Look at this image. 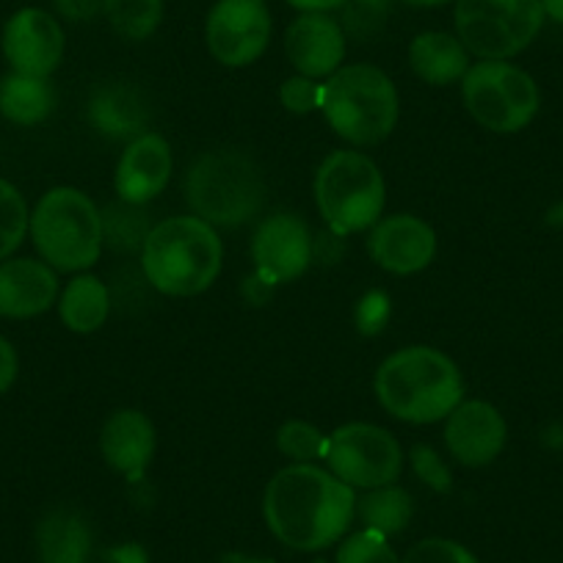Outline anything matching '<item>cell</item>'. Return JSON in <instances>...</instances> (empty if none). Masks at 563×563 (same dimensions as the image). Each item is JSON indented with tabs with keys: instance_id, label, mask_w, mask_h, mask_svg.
<instances>
[{
	"instance_id": "6da1fadb",
	"label": "cell",
	"mask_w": 563,
	"mask_h": 563,
	"mask_svg": "<svg viewBox=\"0 0 563 563\" xmlns=\"http://www.w3.org/2000/svg\"><path fill=\"white\" fill-rule=\"evenodd\" d=\"M265 525L290 550L321 552L343 541L356 514L349 484L316 464H294L268 481L263 497Z\"/></svg>"
},
{
	"instance_id": "7a4b0ae2",
	"label": "cell",
	"mask_w": 563,
	"mask_h": 563,
	"mask_svg": "<svg viewBox=\"0 0 563 563\" xmlns=\"http://www.w3.org/2000/svg\"><path fill=\"white\" fill-rule=\"evenodd\" d=\"M376 395L384 409L404 422H437L451 415L464 395L456 362L429 345L395 351L376 371Z\"/></svg>"
},
{
	"instance_id": "3957f363",
	"label": "cell",
	"mask_w": 563,
	"mask_h": 563,
	"mask_svg": "<svg viewBox=\"0 0 563 563\" xmlns=\"http://www.w3.org/2000/svg\"><path fill=\"white\" fill-rule=\"evenodd\" d=\"M221 238L197 216H175L150 230L141 249V268L164 296H197L221 274Z\"/></svg>"
},
{
	"instance_id": "277c9868",
	"label": "cell",
	"mask_w": 563,
	"mask_h": 563,
	"mask_svg": "<svg viewBox=\"0 0 563 563\" xmlns=\"http://www.w3.org/2000/svg\"><path fill=\"white\" fill-rule=\"evenodd\" d=\"M183 188L197 219L210 227H241L265 208L263 172L241 150L199 155Z\"/></svg>"
},
{
	"instance_id": "5b68a950",
	"label": "cell",
	"mask_w": 563,
	"mask_h": 563,
	"mask_svg": "<svg viewBox=\"0 0 563 563\" xmlns=\"http://www.w3.org/2000/svg\"><path fill=\"white\" fill-rule=\"evenodd\" d=\"M321 111L334 133L354 147H373L398 122V91L387 73L373 64H351L329 75Z\"/></svg>"
},
{
	"instance_id": "8992f818",
	"label": "cell",
	"mask_w": 563,
	"mask_h": 563,
	"mask_svg": "<svg viewBox=\"0 0 563 563\" xmlns=\"http://www.w3.org/2000/svg\"><path fill=\"white\" fill-rule=\"evenodd\" d=\"M36 252L56 271H86L100 260L102 213L78 188H51L29 224Z\"/></svg>"
},
{
	"instance_id": "52a82bcc",
	"label": "cell",
	"mask_w": 563,
	"mask_h": 563,
	"mask_svg": "<svg viewBox=\"0 0 563 563\" xmlns=\"http://www.w3.org/2000/svg\"><path fill=\"white\" fill-rule=\"evenodd\" d=\"M318 210L338 235L378 224L387 188L378 166L356 150H338L316 175Z\"/></svg>"
},
{
	"instance_id": "ba28073f",
	"label": "cell",
	"mask_w": 563,
	"mask_h": 563,
	"mask_svg": "<svg viewBox=\"0 0 563 563\" xmlns=\"http://www.w3.org/2000/svg\"><path fill=\"white\" fill-rule=\"evenodd\" d=\"M456 36L473 56L506 62L522 53L544 25L541 0H456Z\"/></svg>"
},
{
	"instance_id": "9c48e42d",
	"label": "cell",
	"mask_w": 563,
	"mask_h": 563,
	"mask_svg": "<svg viewBox=\"0 0 563 563\" xmlns=\"http://www.w3.org/2000/svg\"><path fill=\"white\" fill-rule=\"evenodd\" d=\"M470 117L492 133H519L536 119L541 95L525 69L508 62H478L462 78Z\"/></svg>"
},
{
	"instance_id": "30bf717a",
	"label": "cell",
	"mask_w": 563,
	"mask_h": 563,
	"mask_svg": "<svg viewBox=\"0 0 563 563\" xmlns=\"http://www.w3.org/2000/svg\"><path fill=\"white\" fill-rule=\"evenodd\" d=\"M329 473L338 475L351 489H378L398 481L404 453L389 431L371 422L340 426L327 440Z\"/></svg>"
},
{
	"instance_id": "8fae6325",
	"label": "cell",
	"mask_w": 563,
	"mask_h": 563,
	"mask_svg": "<svg viewBox=\"0 0 563 563\" xmlns=\"http://www.w3.org/2000/svg\"><path fill=\"white\" fill-rule=\"evenodd\" d=\"M208 51L224 67L257 62L271 42V14L265 0H219L205 25Z\"/></svg>"
},
{
	"instance_id": "7c38bea8",
	"label": "cell",
	"mask_w": 563,
	"mask_h": 563,
	"mask_svg": "<svg viewBox=\"0 0 563 563\" xmlns=\"http://www.w3.org/2000/svg\"><path fill=\"white\" fill-rule=\"evenodd\" d=\"M254 276L268 288L299 279L312 260V238L305 221L294 213H274L252 238Z\"/></svg>"
},
{
	"instance_id": "4fadbf2b",
	"label": "cell",
	"mask_w": 563,
	"mask_h": 563,
	"mask_svg": "<svg viewBox=\"0 0 563 563\" xmlns=\"http://www.w3.org/2000/svg\"><path fill=\"white\" fill-rule=\"evenodd\" d=\"M3 56L12 73L47 78L64 58L62 25L42 9H20L3 29Z\"/></svg>"
},
{
	"instance_id": "5bb4252c",
	"label": "cell",
	"mask_w": 563,
	"mask_h": 563,
	"mask_svg": "<svg viewBox=\"0 0 563 563\" xmlns=\"http://www.w3.org/2000/svg\"><path fill=\"white\" fill-rule=\"evenodd\" d=\"M506 420L486 400H467L448 415V451L464 467H486L495 462L506 448Z\"/></svg>"
},
{
	"instance_id": "9a60e30c",
	"label": "cell",
	"mask_w": 563,
	"mask_h": 563,
	"mask_svg": "<svg viewBox=\"0 0 563 563\" xmlns=\"http://www.w3.org/2000/svg\"><path fill=\"white\" fill-rule=\"evenodd\" d=\"M285 53L305 78L318 80L334 75L345 58L343 25L323 12H305L285 34Z\"/></svg>"
},
{
	"instance_id": "2e32d148",
	"label": "cell",
	"mask_w": 563,
	"mask_h": 563,
	"mask_svg": "<svg viewBox=\"0 0 563 563\" xmlns=\"http://www.w3.org/2000/svg\"><path fill=\"white\" fill-rule=\"evenodd\" d=\"M371 254L389 274H417L434 260L437 232L417 216H389L373 227Z\"/></svg>"
},
{
	"instance_id": "e0dca14e",
	"label": "cell",
	"mask_w": 563,
	"mask_h": 563,
	"mask_svg": "<svg viewBox=\"0 0 563 563\" xmlns=\"http://www.w3.org/2000/svg\"><path fill=\"white\" fill-rule=\"evenodd\" d=\"M172 180V147L158 133H144L128 144L117 166V194L122 202L147 205Z\"/></svg>"
},
{
	"instance_id": "ac0fdd59",
	"label": "cell",
	"mask_w": 563,
	"mask_h": 563,
	"mask_svg": "<svg viewBox=\"0 0 563 563\" xmlns=\"http://www.w3.org/2000/svg\"><path fill=\"white\" fill-rule=\"evenodd\" d=\"M58 299V276L42 260L18 257L0 263V318H34Z\"/></svg>"
},
{
	"instance_id": "d6986e66",
	"label": "cell",
	"mask_w": 563,
	"mask_h": 563,
	"mask_svg": "<svg viewBox=\"0 0 563 563\" xmlns=\"http://www.w3.org/2000/svg\"><path fill=\"white\" fill-rule=\"evenodd\" d=\"M100 451L106 462L124 478L139 484L155 453V429L139 409H119L102 426Z\"/></svg>"
},
{
	"instance_id": "ffe728a7",
	"label": "cell",
	"mask_w": 563,
	"mask_h": 563,
	"mask_svg": "<svg viewBox=\"0 0 563 563\" xmlns=\"http://www.w3.org/2000/svg\"><path fill=\"white\" fill-rule=\"evenodd\" d=\"M409 64L417 78L431 86L456 84L470 69V51L445 31H426L409 45Z\"/></svg>"
},
{
	"instance_id": "44dd1931",
	"label": "cell",
	"mask_w": 563,
	"mask_h": 563,
	"mask_svg": "<svg viewBox=\"0 0 563 563\" xmlns=\"http://www.w3.org/2000/svg\"><path fill=\"white\" fill-rule=\"evenodd\" d=\"M36 552L42 563H86L91 555V528L78 511L56 508L36 525Z\"/></svg>"
},
{
	"instance_id": "7402d4cb",
	"label": "cell",
	"mask_w": 563,
	"mask_h": 563,
	"mask_svg": "<svg viewBox=\"0 0 563 563\" xmlns=\"http://www.w3.org/2000/svg\"><path fill=\"white\" fill-rule=\"evenodd\" d=\"M91 124L108 139H139L147 128V106L124 86H108L95 95L89 106Z\"/></svg>"
},
{
	"instance_id": "603a6c76",
	"label": "cell",
	"mask_w": 563,
	"mask_h": 563,
	"mask_svg": "<svg viewBox=\"0 0 563 563\" xmlns=\"http://www.w3.org/2000/svg\"><path fill=\"white\" fill-rule=\"evenodd\" d=\"M108 310H111V299H108L106 282L91 274L75 276L64 288L62 305H58L64 327L78 334L97 332L106 323Z\"/></svg>"
},
{
	"instance_id": "cb8c5ba5",
	"label": "cell",
	"mask_w": 563,
	"mask_h": 563,
	"mask_svg": "<svg viewBox=\"0 0 563 563\" xmlns=\"http://www.w3.org/2000/svg\"><path fill=\"white\" fill-rule=\"evenodd\" d=\"M53 97L51 84L47 78H31V75L12 73L0 80V113L14 124H40L51 117L53 111Z\"/></svg>"
},
{
	"instance_id": "d4e9b609",
	"label": "cell",
	"mask_w": 563,
	"mask_h": 563,
	"mask_svg": "<svg viewBox=\"0 0 563 563\" xmlns=\"http://www.w3.org/2000/svg\"><path fill=\"white\" fill-rule=\"evenodd\" d=\"M356 514L367 530H376L389 539L409 528L415 517V500L409 492L395 484L378 486V489H367V495L356 500Z\"/></svg>"
},
{
	"instance_id": "484cf974",
	"label": "cell",
	"mask_w": 563,
	"mask_h": 563,
	"mask_svg": "<svg viewBox=\"0 0 563 563\" xmlns=\"http://www.w3.org/2000/svg\"><path fill=\"white\" fill-rule=\"evenodd\" d=\"M108 23L122 40H147L164 18V0H106Z\"/></svg>"
},
{
	"instance_id": "4316f807",
	"label": "cell",
	"mask_w": 563,
	"mask_h": 563,
	"mask_svg": "<svg viewBox=\"0 0 563 563\" xmlns=\"http://www.w3.org/2000/svg\"><path fill=\"white\" fill-rule=\"evenodd\" d=\"M150 219L141 210V205H111L102 213V241L111 243L119 252H133V249H144V241L150 235Z\"/></svg>"
},
{
	"instance_id": "83f0119b",
	"label": "cell",
	"mask_w": 563,
	"mask_h": 563,
	"mask_svg": "<svg viewBox=\"0 0 563 563\" xmlns=\"http://www.w3.org/2000/svg\"><path fill=\"white\" fill-rule=\"evenodd\" d=\"M31 213L23 194L0 177V263L12 257L29 232Z\"/></svg>"
},
{
	"instance_id": "f1b7e54d",
	"label": "cell",
	"mask_w": 563,
	"mask_h": 563,
	"mask_svg": "<svg viewBox=\"0 0 563 563\" xmlns=\"http://www.w3.org/2000/svg\"><path fill=\"white\" fill-rule=\"evenodd\" d=\"M343 31L356 42H367L387 25L393 0H345L343 7Z\"/></svg>"
},
{
	"instance_id": "f546056e",
	"label": "cell",
	"mask_w": 563,
	"mask_h": 563,
	"mask_svg": "<svg viewBox=\"0 0 563 563\" xmlns=\"http://www.w3.org/2000/svg\"><path fill=\"white\" fill-rule=\"evenodd\" d=\"M334 563H400V558L395 555L387 536L362 528L340 541Z\"/></svg>"
},
{
	"instance_id": "4dcf8cb0",
	"label": "cell",
	"mask_w": 563,
	"mask_h": 563,
	"mask_svg": "<svg viewBox=\"0 0 563 563\" xmlns=\"http://www.w3.org/2000/svg\"><path fill=\"white\" fill-rule=\"evenodd\" d=\"M327 440L316 426L305 420H290L285 422L276 434V445L285 456L296 459V464H307L310 459L327 456Z\"/></svg>"
},
{
	"instance_id": "1f68e13d",
	"label": "cell",
	"mask_w": 563,
	"mask_h": 563,
	"mask_svg": "<svg viewBox=\"0 0 563 563\" xmlns=\"http://www.w3.org/2000/svg\"><path fill=\"white\" fill-rule=\"evenodd\" d=\"M400 563H478V558L453 539H422L400 558Z\"/></svg>"
},
{
	"instance_id": "d6a6232c",
	"label": "cell",
	"mask_w": 563,
	"mask_h": 563,
	"mask_svg": "<svg viewBox=\"0 0 563 563\" xmlns=\"http://www.w3.org/2000/svg\"><path fill=\"white\" fill-rule=\"evenodd\" d=\"M321 95L323 86L316 84L312 78H305V75H296V78L285 80L279 89L282 106L294 113H310L316 108H321Z\"/></svg>"
},
{
	"instance_id": "836d02e7",
	"label": "cell",
	"mask_w": 563,
	"mask_h": 563,
	"mask_svg": "<svg viewBox=\"0 0 563 563\" xmlns=\"http://www.w3.org/2000/svg\"><path fill=\"white\" fill-rule=\"evenodd\" d=\"M411 467H415V475L426 486L437 492L451 489V470L445 467V462L440 459V453L429 445H417L411 451Z\"/></svg>"
},
{
	"instance_id": "e575fe53",
	"label": "cell",
	"mask_w": 563,
	"mask_h": 563,
	"mask_svg": "<svg viewBox=\"0 0 563 563\" xmlns=\"http://www.w3.org/2000/svg\"><path fill=\"white\" fill-rule=\"evenodd\" d=\"M389 318V299L384 294H367L365 299L360 301V310H356V323L365 334L382 332V327Z\"/></svg>"
},
{
	"instance_id": "d590c367",
	"label": "cell",
	"mask_w": 563,
	"mask_h": 563,
	"mask_svg": "<svg viewBox=\"0 0 563 563\" xmlns=\"http://www.w3.org/2000/svg\"><path fill=\"white\" fill-rule=\"evenodd\" d=\"M18 351H14V345L0 334V395L7 393V389L18 382Z\"/></svg>"
},
{
	"instance_id": "8d00e7d4",
	"label": "cell",
	"mask_w": 563,
	"mask_h": 563,
	"mask_svg": "<svg viewBox=\"0 0 563 563\" xmlns=\"http://www.w3.org/2000/svg\"><path fill=\"white\" fill-rule=\"evenodd\" d=\"M67 20H91L102 12L106 0H53Z\"/></svg>"
},
{
	"instance_id": "74e56055",
	"label": "cell",
	"mask_w": 563,
	"mask_h": 563,
	"mask_svg": "<svg viewBox=\"0 0 563 563\" xmlns=\"http://www.w3.org/2000/svg\"><path fill=\"white\" fill-rule=\"evenodd\" d=\"M290 7L299 9L301 14L305 12H332V9H340L345 3V0H288Z\"/></svg>"
},
{
	"instance_id": "f35d334b",
	"label": "cell",
	"mask_w": 563,
	"mask_h": 563,
	"mask_svg": "<svg viewBox=\"0 0 563 563\" xmlns=\"http://www.w3.org/2000/svg\"><path fill=\"white\" fill-rule=\"evenodd\" d=\"M111 561L113 563H147V552L141 550L139 544H124L111 550Z\"/></svg>"
},
{
	"instance_id": "ab89813d",
	"label": "cell",
	"mask_w": 563,
	"mask_h": 563,
	"mask_svg": "<svg viewBox=\"0 0 563 563\" xmlns=\"http://www.w3.org/2000/svg\"><path fill=\"white\" fill-rule=\"evenodd\" d=\"M221 563H276V561L265 555H249V552H227V555L221 558Z\"/></svg>"
},
{
	"instance_id": "60d3db41",
	"label": "cell",
	"mask_w": 563,
	"mask_h": 563,
	"mask_svg": "<svg viewBox=\"0 0 563 563\" xmlns=\"http://www.w3.org/2000/svg\"><path fill=\"white\" fill-rule=\"evenodd\" d=\"M544 3V14L555 23L563 25V0H541Z\"/></svg>"
},
{
	"instance_id": "b9f144b4",
	"label": "cell",
	"mask_w": 563,
	"mask_h": 563,
	"mask_svg": "<svg viewBox=\"0 0 563 563\" xmlns=\"http://www.w3.org/2000/svg\"><path fill=\"white\" fill-rule=\"evenodd\" d=\"M547 224H550V227H563V199L558 205H552L550 210H547Z\"/></svg>"
},
{
	"instance_id": "7bdbcfd3",
	"label": "cell",
	"mask_w": 563,
	"mask_h": 563,
	"mask_svg": "<svg viewBox=\"0 0 563 563\" xmlns=\"http://www.w3.org/2000/svg\"><path fill=\"white\" fill-rule=\"evenodd\" d=\"M406 3H411V7H442V3H451V0H406Z\"/></svg>"
}]
</instances>
